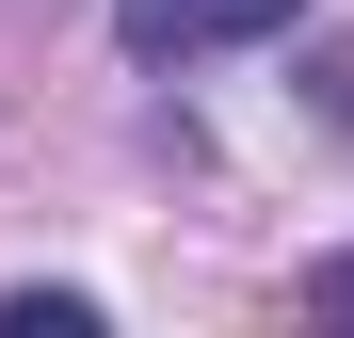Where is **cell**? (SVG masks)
I'll return each instance as SVG.
<instances>
[{
	"mask_svg": "<svg viewBox=\"0 0 354 338\" xmlns=\"http://www.w3.org/2000/svg\"><path fill=\"white\" fill-rule=\"evenodd\" d=\"M290 17H306V0H113V48H129V65H209V48H258Z\"/></svg>",
	"mask_w": 354,
	"mask_h": 338,
	"instance_id": "1",
	"label": "cell"
},
{
	"mask_svg": "<svg viewBox=\"0 0 354 338\" xmlns=\"http://www.w3.org/2000/svg\"><path fill=\"white\" fill-rule=\"evenodd\" d=\"M0 338H97L81 290H0Z\"/></svg>",
	"mask_w": 354,
	"mask_h": 338,
	"instance_id": "2",
	"label": "cell"
},
{
	"mask_svg": "<svg viewBox=\"0 0 354 338\" xmlns=\"http://www.w3.org/2000/svg\"><path fill=\"white\" fill-rule=\"evenodd\" d=\"M306 306H322V322H354V242H338V258L306 274Z\"/></svg>",
	"mask_w": 354,
	"mask_h": 338,
	"instance_id": "3",
	"label": "cell"
}]
</instances>
